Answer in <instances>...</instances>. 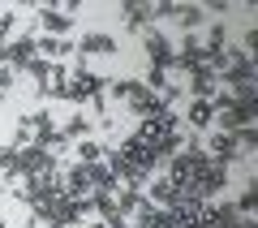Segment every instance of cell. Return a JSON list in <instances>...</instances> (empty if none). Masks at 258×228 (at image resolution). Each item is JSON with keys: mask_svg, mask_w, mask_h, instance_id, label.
Returning a JSON list of instances; mask_svg holds the SVG:
<instances>
[{"mask_svg": "<svg viewBox=\"0 0 258 228\" xmlns=\"http://www.w3.org/2000/svg\"><path fill=\"white\" fill-rule=\"evenodd\" d=\"M103 86H108V78H99L95 69H86L82 65H74V73H69V86H64V103H74V108H86L91 99H99Z\"/></svg>", "mask_w": 258, "mask_h": 228, "instance_id": "cell-1", "label": "cell"}, {"mask_svg": "<svg viewBox=\"0 0 258 228\" xmlns=\"http://www.w3.org/2000/svg\"><path fill=\"white\" fill-rule=\"evenodd\" d=\"M142 52H147V61L155 65V69H172V35H164L159 26H147L142 30Z\"/></svg>", "mask_w": 258, "mask_h": 228, "instance_id": "cell-2", "label": "cell"}, {"mask_svg": "<svg viewBox=\"0 0 258 228\" xmlns=\"http://www.w3.org/2000/svg\"><path fill=\"white\" fill-rule=\"evenodd\" d=\"M74 47H78V56H116V47H120V39L116 35H108V30H86V35H78L74 39Z\"/></svg>", "mask_w": 258, "mask_h": 228, "instance_id": "cell-3", "label": "cell"}, {"mask_svg": "<svg viewBox=\"0 0 258 228\" xmlns=\"http://www.w3.org/2000/svg\"><path fill=\"white\" fill-rule=\"evenodd\" d=\"M35 30H39V35H52V39H69L74 18H69V13H60L56 5H47V9L35 13Z\"/></svg>", "mask_w": 258, "mask_h": 228, "instance_id": "cell-4", "label": "cell"}, {"mask_svg": "<svg viewBox=\"0 0 258 228\" xmlns=\"http://www.w3.org/2000/svg\"><path fill=\"white\" fill-rule=\"evenodd\" d=\"M185 95H189V99H215V95H220L215 73L207 69V65H194V69L185 73Z\"/></svg>", "mask_w": 258, "mask_h": 228, "instance_id": "cell-5", "label": "cell"}, {"mask_svg": "<svg viewBox=\"0 0 258 228\" xmlns=\"http://www.w3.org/2000/svg\"><path fill=\"white\" fill-rule=\"evenodd\" d=\"M181 125H189L194 134H207V129L215 125V103H211V99H189V103H185Z\"/></svg>", "mask_w": 258, "mask_h": 228, "instance_id": "cell-6", "label": "cell"}, {"mask_svg": "<svg viewBox=\"0 0 258 228\" xmlns=\"http://www.w3.org/2000/svg\"><path fill=\"white\" fill-rule=\"evenodd\" d=\"M60 134L69 138V146H74V142H82V138H95V134H99V129H95V117H91V112H86V108H74V112H69V117H64Z\"/></svg>", "mask_w": 258, "mask_h": 228, "instance_id": "cell-7", "label": "cell"}, {"mask_svg": "<svg viewBox=\"0 0 258 228\" xmlns=\"http://www.w3.org/2000/svg\"><path fill=\"white\" fill-rule=\"evenodd\" d=\"M142 194H147V202H151V207H172V202H176V185L168 181L164 173H155V177H151Z\"/></svg>", "mask_w": 258, "mask_h": 228, "instance_id": "cell-8", "label": "cell"}, {"mask_svg": "<svg viewBox=\"0 0 258 228\" xmlns=\"http://www.w3.org/2000/svg\"><path fill=\"white\" fill-rule=\"evenodd\" d=\"M168 22H176L181 35H198V26H207V13H203V5H176Z\"/></svg>", "mask_w": 258, "mask_h": 228, "instance_id": "cell-9", "label": "cell"}, {"mask_svg": "<svg viewBox=\"0 0 258 228\" xmlns=\"http://www.w3.org/2000/svg\"><path fill=\"white\" fill-rule=\"evenodd\" d=\"M103 151H108V146H103L99 138H82V142H74V164H99Z\"/></svg>", "mask_w": 258, "mask_h": 228, "instance_id": "cell-10", "label": "cell"}, {"mask_svg": "<svg viewBox=\"0 0 258 228\" xmlns=\"http://www.w3.org/2000/svg\"><path fill=\"white\" fill-rule=\"evenodd\" d=\"M232 207H237L241 215H254V211H258V181H254V177H245V185H241V194L232 198Z\"/></svg>", "mask_w": 258, "mask_h": 228, "instance_id": "cell-11", "label": "cell"}, {"mask_svg": "<svg viewBox=\"0 0 258 228\" xmlns=\"http://www.w3.org/2000/svg\"><path fill=\"white\" fill-rule=\"evenodd\" d=\"M237 146H241V155L245 159H254V151H258V125H245V129H237Z\"/></svg>", "mask_w": 258, "mask_h": 228, "instance_id": "cell-12", "label": "cell"}, {"mask_svg": "<svg viewBox=\"0 0 258 228\" xmlns=\"http://www.w3.org/2000/svg\"><path fill=\"white\" fill-rule=\"evenodd\" d=\"M13 168H18V146H9V142H0V177H9Z\"/></svg>", "mask_w": 258, "mask_h": 228, "instance_id": "cell-13", "label": "cell"}, {"mask_svg": "<svg viewBox=\"0 0 258 228\" xmlns=\"http://www.w3.org/2000/svg\"><path fill=\"white\" fill-rule=\"evenodd\" d=\"M13 26H18V13H13V9H0V47L13 39Z\"/></svg>", "mask_w": 258, "mask_h": 228, "instance_id": "cell-14", "label": "cell"}, {"mask_svg": "<svg viewBox=\"0 0 258 228\" xmlns=\"http://www.w3.org/2000/svg\"><path fill=\"white\" fill-rule=\"evenodd\" d=\"M82 228H112V224H103V219H86Z\"/></svg>", "mask_w": 258, "mask_h": 228, "instance_id": "cell-15", "label": "cell"}]
</instances>
